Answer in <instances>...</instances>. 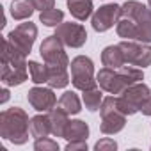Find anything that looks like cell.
I'll use <instances>...</instances> for the list:
<instances>
[{"label": "cell", "instance_id": "obj_18", "mask_svg": "<svg viewBox=\"0 0 151 151\" xmlns=\"http://www.w3.org/2000/svg\"><path fill=\"white\" fill-rule=\"evenodd\" d=\"M137 22V39L140 43H151V7H144Z\"/></svg>", "mask_w": 151, "mask_h": 151}, {"label": "cell", "instance_id": "obj_4", "mask_svg": "<svg viewBox=\"0 0 151 151\" xmlns=\"http://www.w3.org/2000/svg\"><path fill=\"white\" fill-rule=\"evenodd\" d=\"M69 68H71V84L75 89L84 93L98 86V80L94 77V64L89 57L77 55L71 60Z\"/></svg>", "mask_w": 151, "mask_h": 151}, {"label": "cell", "instance_id": "obj_31", "mask_svg": "<svg viewBox=\"0 0 151 151\" xmlns=\"http://www.w3.org/2000/svg\"><path fill=\"white\" fill-rule=\"evenodd\" d=\"M140 112L144 114V116H151V96L146 100V103L142 105V109H140Z\"/></svg>", "mask_w": 151, "mask_h": 151}, {"label": "cell", "instance_id": "obj_8", "mask_svg": "<svg viewBox=\"0 0 151 151\" xmlns=\"http://www.w3.org/2000/svg\"><path fill=\"white\" fill-rule=\"evenodd\" d=\"M39 53L46 66H66V68L69 66V59L64 52V43L55 34L43 39L39 46Z\"/></svg>", "mask_w": 151, "mask_h": 151}, {"label": "cell", "instance_id": "obj_12", "mask_svg": "<svg viewBox=\"0 0 151 151\" xmlns=\"http://www.w3.org/2000/svg\"><path fill=\"white\" fill-rule=\"evenodd\" d=\"M27 100L32 105V109L37 112H50L57 103V96L53 94V89L52 87H39V86L32 87L27 93Z\"/></svg>", "mask_w": 151, "mask_h": 151}, {"label": "cell", "instance_id": "obj_13", "mask_svg": "<svg viewBox=\"0 0 151 151\" xmlns=\"http://www.w3.org/2000/svg\"><path fill=\"white\" fill-rule=\"evenodd\" d=\"M48 68V87L52 89H64L69 82L71 77L68 75L66 66H46Z\"/></svg>", "mask_w": 151, "mask_h": 151}, {"label": "cell", "instance_id": "obj_7", "mask_svg": "<svg viewBox=\"0 0 151 151\" xmlns=\"http://www.w3.org/2000/svg\"><path fill=\"white\" fill-rule=\"evenodd\" d=\"M126 64L137 66V68H146L151 66V46L147 43L133 41V39H124L119 43Z\"/></svg>", "mask_w": 151, "mask_h": 151}, {"label": "cell", "instance_id": "obj_9", "mask_svg": "<svg viewBox=\"0 0 151 151\" xmlns=\"http://www.w3.org/2000/svg\"><path fill=\"white\" fill-rule=\"evenodd\" d=\"M36 37H37V27H36V23H32V22L20 23L14 30H11V32L7 34V39L11 41V45L16 46V48H18L20 52H23L25 55L30 53Z\"/></svg>", "mask_w": 151, "mask_h": 151}, {"label": "cell", "instance_id": "obj_15", "mask_svg": "<svg viewBox=\"0 0 151 151\" xmlns=\"http://www.w3.org/2000/svg\"><path fill=\"white\" fill-rule=\"evenodd\" d=\"M68 9L71 16L78 22H86L93 16V0H68Z\"/></svg>", "mask_w": 151, "mask_h": 151}, {"label": "cell", "instance_id": "obj_3", "mask_svg": "<svg viewBox=\"0 0 151 151\" xmlns=\"http://www.w3.org/2000/svg\"><path fill=\"white\" fill-rule=\"evenodd\" d=\"M29 133H30V119L23 109L13 107L2 110V114H0V135L6 140L22 146L29 140Z\"/></svg>", "mask_w": 151, "mask_h": 151}, {"label": "cell", "instance_id": "obj_10", "mask_svg": "<svg viewBox=\"0 0 151 151\" xmlns=\"http://www.w3.org/2000/svg\"><path fill=\"white\" fill-rule=\"evenodd\" d=\"M55 36L64 43V46H69V48H80L87 41V32L82 23L62 22L55 29Z\"/></svg>", "mask_w": 151, "mask_h": 151}, {"label": "cell", "instance_id": "obj_16", "mask_svg": "<svg viewBox=\"0 0 151 151\" xmlns=\"http://www.w3.org/2000/svg\"><path fill=\"white\" fill-rule=\"evenodd\" d=\"M89 137V126L82 119H71L68 123V128L64 132V139L68 142L71 140H87Z\"/></svg>", "mask_w": 151, "mask_h": 151}, {"label": "cell", "instance_id": "obj_33", "mask_svg": "<svg viewBox=\"0 0 151 151\" xmlns=\"http://www.w3.org/2000/svg\"><path fill=\"white\" fill-rule=\"evenodd\" d=\"M147 6H149V7H151V0H147Z\"/></svg>", "mask_w": 151, "mask_h": 151}, {"label": "cell", "instance_id": "obj_24", "mask_svg": "<svg viewBox=\"0 0 151 151\" xmlns=\"http://www.w3.org/2000/svg\"><path fill=\"white\" fill-rule=\"evenodd\" d=\"M29 73H30V80L36 86H41V84L48 82V68H46V64H39L37 60H29Z\"/></svg>", "mask_w": 151, "mask_h": 151}, {"label": "cell", "instance_id": "obj_25", "mask_svg": "<svg viewBox=\"0 0 151 151\" xmlns=\"http://www.w3.org/2000/svg\"><path fill=\"white\" fill-rule=\"evenodd\" d=\"M64 20V13L60 9H48V11H43L39 14V22L46 27H59Z\"/></svg>", "mask_w": 151, "mask_h": 151}, {"label": "cell", "instance_id": "obj_6", "mask_svg": "<svg viewBox=\"0 0 151 151\" xmlns=\"http://www.w3.org/2000/svg\"><path fill=\"white\" fill-rule=\"evenodd\" d=\"M149 96H151V89L146 84L137 82V84H132L130 87H126L117 96V107L124 116H132L142 109V105L146 103V100Z\"/></svg>", "mask_w": 151, "mask_h": 151}, {"label": "cell", "instance_id": "obj_19", "mask_svg": "<svg viewBox=\"0 0 151 151\" xmlns=\"http://www.w3.org/2000/svg\"><path fill=\"white\" fill-rule=\"evenodd\" d=\"M52 133V126H50V117L48 114L45 116H34L30 119V135L34 139H43V137H48Z\"/></svg>", "mask_w": 151, "mask_h": 151}, {"label": "cell", "instance_id": "obj_2", "mask_svg": "<svg viewBox=\"0 0 151 151\" xmlns=\"http://www.w3.org/2000/svg\"><path fill=\"white\" fill-rule=\"evenodd\" d=\"M25 53L20 52L16 46L11 45V41L6 37L4 39V50H2V73H0V80L4 86L13 87V86H22L29 75L27 66L29 62L25 60Z\"/></svg>", "mask_w": 151, "mask_h": 151}, {"label": "cell", "instance_id": "obj_26", "mask_svg": "<svg viewBox=\"0 0 151 151\" xmlns=\"http://www.w3.org/2000/svg\"><path fill=\"white\" fill-rule=\"evenodd\" d=\"M144 7H146V6L140 4V2H137V0H128V2H124V4L121 6L119 18H132V20H137Z\"/></svg>", "mask_w": 151, "mask_h": 151}, {"label": "cell", "instance_id": "obj_27", "mask_svg": "<svg viewBox=\"0 0 151 151\" xmlns=\"http://www.w3.org/2000/svg\"><path fill=\"white\" fill-rule=\"evenodd\" d=\"M34 149L36 151H59V144L48 137H43V139H36Z\"/></svg>", "mask_w": 151, "mask_h": 151}, {"label": "cell", "instance_id": "obj_17", "mask_svg": "<svg viewBox=\"0 0 151 151\" xmlns=\"http://www.w3.org/2000/svg\"><path fill=\"white\" fill-rule=\"evenodd\" d=\"M101 62H103V66L114 68V69L124 66L126 60H124V55H123L121 46L119 45H110V46L103 48V52H101Z\"/></svg>", "mask_w": 151, "mask_h": 151}, {"label": "cell", "instance_id": "obj_5", "mask_svg": "<svg viewBox=\"0 0 151 151\" xmlns=\"http://www.w3.org/2000/svg\"><path fill=\"white\" fill-rule=\"evenodd\" d=\"M100 114H101L100 130L105 135L119 133L124 128V124H126V116L119 110V107H117V96L116 94L103 98L101 107H100Z\"/></svg>", "mask_w": 151, "mask_h": 151}, {"label": "cell", "instance_id": "obj_23", "mask_svg": "<svg viewBox=\"0 0 151 151\" xmlns=\"http://www.w3.org/2000/svg\"><path fill=\"white\" fill-rule=\"evenodd\" d=\"M101 91H103L101 87H94V89L84 91L82 100H84V105H86V109H87V110H91V112L100 110L101 101H103V94H101Z\"/></svg>", "mask_w": 151, "mask_h": 151}, {"label": "cell", "instance_id": "obj_21", "mask_svg": "<svg viewBox=\"0 0 151 151\" xmlns=\"http://www.w3.org/2000/svg\"><path fill=\"white\" fill-rule=\"evenodd\" d=\"M57 107H60L64 112H68L69 116H75V114H78L82 110V103H80V98L77 96V93H73V91H66L59 101H57Z\"/></svg>", "mask_w": 151, "mask_h": 151}, {"label": "cell", "instance_id": "obj_29", "mask_svg": "<svg viewBox=\"0 0 151 151\" xmlns=\"http://www.w3.org/2000/svg\"><path fill=\"white\" fill-rule=\"evenodd\" d=\"M34 4V9L37 11H48V9H53L55 7V0H32Z\"/></svg>", "mask_w": 151, "mask_h": 151}, {"label": "cell", "instance_id": "obj_14", "mask_svg": "<svg viewBox=\"0 0 151 151\" xmlns=\"http://www.w3.org/2000/svg\"><path fill=\"white\" fill-rule=\"evenodd\" d=\"M48 117H50L52 135L53 137H64V132H66L68 123H69V114L64 112L60 107H57V109H52L48 112Z\"/></svg>", "mask_w": 151, "mask_h": 151}, {"label": "cell", "instance_id": "obj_30", "mask_svg": "<svg viewBox=\"0 0 151 151\" xmlns=\"http://www.w3.org/2000/svg\"><path fill=\"white\" fill-rule=\"evenodd\" d=\"M75 149L87 151V142L86 140H71V142L66 144V151H75Z\"/></svg>", "mask_w": 151, "mask_h": 151}, {"label": "cell", "instance_id": "obj_32", "mask_svg": "<svg viewBox=\"0 0 151 151\" xmlns=\"http://www.w3.org/2000/svg\"><path fill=\"white\" fill-rule=\"evenodd\" d=\"M9 100V91H7V86L2 89V100H0V103H6Z\"/></svg>", "mask_w": 151, "mask_h": 151}, {"label": "cell", "instance_id": "obj_1", "mask_svg": "<svg viewBox=\"0 0 151 151\" xmlns=\"http://www.w3.org/2000/svg\"><path fill=\"white\" fill-rule=\"evenodd\" d=\"M144 78V73L140 68L137 66H121L117 69L114 68H101L96 75L98 86L110 93V94H121L126 87H130L132 84H137Z\"/></svg>", "mask_w": 151, "mask_h": 151}, {"label": "cell", "instance_id": "obj_28", "mask_svg": "<svg viewBox=\"0 0 151 151\" xmlns=\"http://www.w3.org/2000/svg\"><path fill=\"white\" fill-rule=\"evenodd\" d=\"M94 149L96 151H114V149H117V142L110 137H105L94 144Z\"/></svg>", "mask_w": 151, "mask_h": 151}, {"label": "cell", "instance_id": "obj_22", "mask_svg": "<svg viewBox=\"0 0 151 151\" xmlns=\"http://www.w3.org/2000/svg\"><path fill=\"white\" fill-rule=\"evenodd\" d=\"M116 32L123 39H137V22L132 18H119L116 23Z\"/></svg>", "mask_w": 151, "mask_h": 151}, {"label": "cell", "instance_id": "obj_20", "mask_svg": "<svg viewBox=\"0 0 151 151\" xmlns=\"http://www.w3.org/2000/svg\"><path fill=\"white\" fill-rule=\"evenodd\" d=\"M9 11L16 22H23V20H29L36 9H34L32 0H13Z\"/></svg>", "mask_w": 151, "mask_h": 151}, {"label": "cell", "instance_id": "obj_11", "mask_svg": "<svg viewBox=\"0 0 151 151\" xmlns=\"http://www.w3.org/2000/svg\"><path fill=\"white\" fill-rule=\"evenodd\" d=\"M119 13H121V6H117V4H105V6H101L91 16L93 29L96 32L110 30L117 23V20H119Z\"/></svg>", "mask_w": 151, "mask_h": 151}]
</instances>
